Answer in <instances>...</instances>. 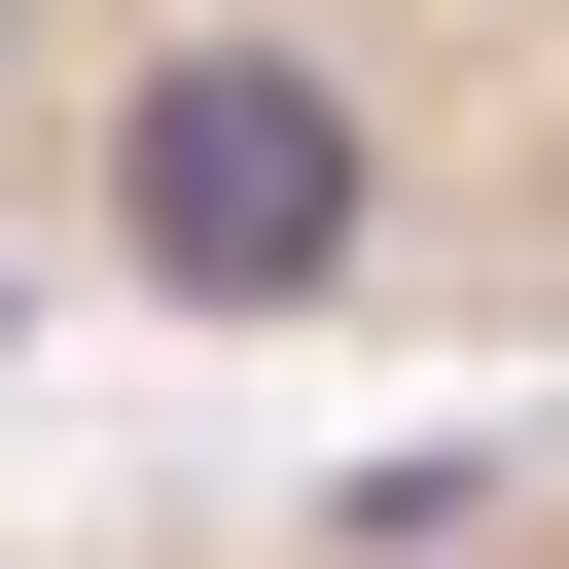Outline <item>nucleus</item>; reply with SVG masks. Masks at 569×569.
Segmentation results:
<instances>
[{
    "mask_svg": "<svg viewBox=\"0 0 569 569\" xmlns=\"http://www.w3.org/2000/svg\"><path fill=\"white\" fill-rule=\"evenodd\" d=\"M0 284L320 427L569 391V0H0Z\"/></svg>",
    "mask_w": 569,
    "mask_h": 569,
    "instance_id": "f257e3e1",
    "label": "nucleus"
},
{
    "mask_svg": "<svg viewBox=\"0 0 569 569\" xmlns=\"http://www.w3.org/2000/svg\"><path fill=\"white\" fill-rule=\"evenodd\" d=\"M36 569H569V391L320 427V462H249V498H142V533H36Z\"/></svg>",
    "mask_w": 569,
    "mask_h": 569,
    "instance_id": "f03ea898",
    "label": "nucleus"
}]
</instances>
